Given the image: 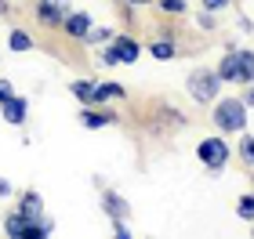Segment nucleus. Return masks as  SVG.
Wrapping results in <instances>:
<instances>
[{"mask_svg":"<svg viewBox=\"0 0 254 239\" xmlns=\"http://www.w3.org/2000/svg\"><path fill=\"white\" fill-rule=\"evenodd\" d=\"M214 112H211V120H214V127L222 131V134H244L247 131V105L240 98H222V101H211Z\"/></svg>","mask_w":254,"mask_h":239,"instance_id":"obj_1","label":"nucleus"},{"mask_svg":"<svg viewBox=\"0 0 254 239\" xmlns=\"http://www.w3.org/2000/svg\"><path fill=\"white\" fill-rule=\"evenodd\" d=\"M229 156H233V149H229L225 134H211V138H203L200 145H196V159H200L211 174H222L225 163H229Z\"/></svg>","mask_w":254,"mask_h":239,"instance_id":"obj_2","label":"nucleus"},{"mask_svg":"<svg viewBox=\"0 0 254 239\" xmlns=\"http://www.w3.org/2000/svg\"><path fill=\"white\" fill-rule=\"evenodd\" d=\"M186 87H189L192 101H200V105H211V101L222 95V80H218V73H214V69H192Z\"/></svg>","mask_w":254,"mask_h":239,"instance_id":"obj_3","label":"nucleus"},{"mask_svg":"<svg viewBox=\"0 0 254 239\" xmlns=\"http://www.w3.org/2000/svg\"><path fill=\"white\" fill-rule=\"evenodd\" d=\"M69 11H73L69 0H37V18H40V26H48V29H62Z\"/></svg>","mask_w":254,"mask_h":239,"instance_id":"obj_4","label":"nucleus"},{"mask_svg":"<svg viewBox=\"0 0 254 239\" xmlns=\"http://www.w3.org/2000/svg\"><path fill=\"white\" fill-rule=\"evenodd\" d=\"M120 116L117 112H113L109 105L102 109V105H84L80 109V123H84L87 131H102V127H113V123H117Z\"/></svg>","mask_w":254,"mask_h":239,"instance_id":"obj_5","label":"nucleus"},{"mask_svg":"<svg viewBox=\"0 0 254 239\" xmlns=\"http://www.w3.org/2000/svg\"><path fill=\"white\" fill-rule=\"evenodd\" d=\"M91 26H95V18H91L87 11H69L65 22H62V33H65L69 40H84L87 33H91Z\"/></svg>","mask_w":254,"mask_h":239,"instance_id":"obj_6","label":"nucleus"},{"mask_svg":"<svg viewBox=\"0 0 254 239\" xmlns=\"http://www.w3.org/2000/svg\"><path fill=\"white\" fill-rule=\"evenodd\" d=\"M113 44V48H117V58H120V65H134L138 58H142V44H138L134 37H124V33H117V37H113L109 40Z\"/></svg>","mask_w":254,"mask_h":239,"instance_id":"obj_7","label":"nucleus"},{"mask_svg":"<svg viewBox=\"0 0 254 239\" xmlns=\"http://www.w3.org/2000/svg\"><path fill=\"white\" fill-rule=\"evenodd\" d=\"M0 109H4V123H11V127H22V123H26V116H29V98L11 95Z\"/></svg>","mask_w":254,"mask_h":239,"instance_id":"obj_8","label":"nucleus"},{"mask_svg":"<svg viewBox=\"0 0 254 239\" xmlns=\"http://www.w3.org/2000/svg\"><path fill=\"white\" fill-rule=\"evenodd\" d=\"M102 210L109 214V221H113V218H131V203H127L120 192H113V189L102 192Z\"/></svg>","mask_w":254,"mask_h":239,"instance_id":"obj_9","label":"nucleus"},{"mask_svg":"<svg viewBox=\"0 0 254 239\" xmlns=\"http://www.w3.org/2000/svg\"><path fill=\"white\" fill-rule=\"evenodd\" d=\"M113 98H127L124 84H117V80H106V84H98L95 80V95H91V105H106V101Z\"/></svg>","mask_w":254,"mask_h":239,"instance_id":"obj_10","label":"nucleus"},{"mask_svg":"<svg viewBox=\"0 0 254 239\" xmlns=\"http://www.w3.org/2000/svg\"><path fill=\"white\" fill-rule=\"evenodd\" d=\"M18 214L26 221H37V218H44V199H40V192H22V199H18Z\"/></svg>","mask_w":254,"mask_h":239,"instance_id":"obj_11","label":"nucleus"},{"mask_svg":"<svg viewBox=\"0 0 254 239\" xmlns=\"http://www.w3.org/2000/svg\"><path fill=\"white\" fill-rule=\"evenodd\" d=\"M236 84H254V51H240L236 48Z\"/></svg>","mask_w":254,"mask_h":239,"instance_id":"obj_12","label":"nucleus"},{"mask_svg":"<svg viewBox=\"0 0 254 239\" xmlns=\"http://www.w3.org/2000/svg\"><path fill=\"white\" fill-rule=\"evenodd\" d=\"M153 58H160V62H171V58H178V44H175V37H164V40H153L145 48Z\"/></svg>","mask_w":254,"mask_h":239,"instance_id":"obj_13","label":"nucleus"},{"mask_svg":"<svg viewBox=\"0 0 254 239\" xmlns=\"http://www.w3.org/2000/svg\"><path fill=\"white\" fill-rule=\"evenodd\" d=\"M218 80L222 84H236V48H229V54H222V62H218Z\"/></svg>","mask_w":254,"mask_h":239,"instance_id":"obj_14","label":"nucleus"},{"mask_svg":"<svg viewBox=\"0 0 254 239\" xmlns=\"http://www.w3.org/2000/svg\"><path fill=\"white\" fill-rule=\"evenodd\" d=\"M26 225H29V221L22 218L18 210H11L7 218H4V236H7V239H22V236H26Z\"/></svg>","mask_w":254,"mask_h":239,"instance_id":"obj_15","label":"nucleus"},{"mask_svg":"<svg viewBox=\"0 0 254 239\" xmlns=\"http://www.w3.org/2000/svg\"><path fill=\"white\" fill-rule=\"evenodd\" d=\"M69 95H73L80 105H91V95H95V80H73V84H69Z\"/></svg>","mask_w":254,"mask_h":239,"instance_id":"obj_16","label":"nucleus"},{"mask_svg":"<svg viewBox=\"0 0 254 239\" xmlns=\"http://www.w3.org/2000/svg\"><path fill=\"white\" fill-rule=\"evenodd\" d=\"M7 48L15 51V54H22V51H33V37L26 29H11L7 33Z\"/></svg>","mask_w":254,"mask_h":239,"instance_id":"obj_17","label":"nucleus"},{"mask_svg":"<svg viewBox=\"0 0 254 239\" xmlns=\"http://www.w3.org/2000/svg\"><path fill=\"white\" fill-rule=\"evenodd\" d=\"M113 37H117V33H113L109 26H91V33H87V37L80 40V44H91V48H102V44H109Z\"/></svg>","mask_w":254,"mask_h":239,"instance_id":"obj_18","label":"nucleus"},{"mask_svg":"<svg viewBox=\"0 0 254 239\" xmlns=\"http://www.w3.org/2000/svg\"><path fill=\"white\" fill-rule=\"evenodd\" d=\"M153 4L164 11V15H186L189 11V0H153Z\"/></svg>","mask_w":254,"mask_h":239,"instance_id":"obj_19","label":"nucleus"},{"mask_svg":"<svg viewBox=\"0 0 254 239\" xmlns=\"http://www.w3.org/2000/svg\"><path fill=\"white\" fill-rule=\"evenodd\" d=\"M236 218H240V221H254V192L240 196V203H236Z\"/></svg>","mask_w":254,"mask_h":239,"instance_id":"obj_20","label":"nucleus"},{"mask_svg":"<svg viewBox=\"0 0 254 239\" xmlns=\"http://www.w3.org/2000/svg\"><path fill=\"white\" fill-rule=\"evenodd\" d=\"M236 152H240V159H244L247 167H254V134H244V138H240Z\"/></svg>","mask_w":254,"mask_h":239,"instance_id":"obj_21","label":"nucleus"},{"mask_svg":"<svg viewBox=\"0 0 254 239\" xmlns=\"http://www.w3.org/2000/svg\"><path fill=\"white\" fill-rule=\"evenodd\" d=\"M98 62H102V65H109V69H113V65H120V58H117V48H113V44H102Z\"/></svg>","mask_w":254,"mask_h":239,"instance_id":"obj_22","label":"nucleus"},{"mask_svg":"<svg viewBox=\"0 0 254 239\" xmlns=\"http://www.w3.org/2000/svg\"><path fill=\"white\" fill-rule=\"evenodd\" d=\"M113 236H117V239H131L134 236L131 225H127V218H113Z\"/></svg>","mask_w":254,"mask_h":239,"instance_id":"obj_23","label":"nucleus"},{"mask_svg":"<svg viewBox=\"0 0 254 239\" xmlns=\"http://www.w3.org/2000/svg\"><path fill=\"white\" fill-rule=\"evenodd\" d=\"M200 7L218 15V11H229V7H233V0H200Z\"/></svg>","mask_w":254,"mask_h":239,"instance_id":"obj_24","label":"nucleus"},{"mask_svg":"<svg viewBox=\"0 0 254 239\" xmlns=\"http://www.w3.org/2000/svg\"><path fill=\"white\" fill-rule=\"evenodd\" d=\"M196 22H200V29H203V33H211V29L218 26V18H214V11H200V18H196Z\"/></svg>","mask_w":254,"mask_h":239,"instance_id":"obj_25","label":"nucleus"},{"mask_svg":"<svg viewBox=\"0 0 254 239\" xmlns=\"http://www.w3.org/2000/svg\"><path fill=\"white\" fill-rule=\"evenodd\" d=\"M15 95V87H11V80H0V105H4V101Z\"/></svg>","mask_w":254,"mask_h":239,"instance_id":"obj_26","label":"nucleus"},{"mask_svg":"<svg viewBox=\"0 0 254 239\" xmlns=\"http://www.w3.org/2000/svg\"><path fill=\"white\" fill-rule=\"evenodd\" d=\"M240 101H244L247 109H254V84H247V91H244V95H240Z\"/></svg>","mask_w":254,"mask_h":239,"instance_id":"obj_27","label":"nucleus"},{"mask_svg":"<svg viewBox=\"0 0 254 239\" xmlns=\"http://www.w3.org/2000/svg\"><path fill=\"white\" fill-rule=\"evenodd\" d=\"M11 192H15V189H11V181H7V178H0V199H7Z\"/></svg>","mask_w":254,"mask_h":239,"instance_id":"obj_28","label":"nucleus"},{"mask_svg":"<svg viewBox=\"0 0 254 239\" xmlns=\"http://www.w3.org/2000/svg\"><path fill=\"white\" fill-rule=\"evenodd\" d=\"M127 7H145V4H153V0H124Z\"/></svg>","mask_w":254,"mask_h":239,"instance_id":"obj_29","label":"nucleus"},{"mask_svg":"<svg viewBox=\"0 0 254 239\" xmlns=\"http://www.w3.org/2000/svg\"><path fill=\"white\" fill-rule=\"evenodd\" d=\"M7 11H11V4H7V0H0V15H7Z\"/></svg>","mask_w":254,"mask_h":239,"instance_id":"obj_30","label":"nucleus"},{"mask_svg":"<svg viewBox=\"0 0 254 239\" xmlns=\"http://www.w3.org/2000/svg\"><path fill=\"white\" fill-rule=\"evenodd\" d=\"M251 236H254V229H251Z\"/></svg>","mask_w":254,"mask_h":239,"instance_id":"obj_31","label":"nucleus"}]
</instances>
